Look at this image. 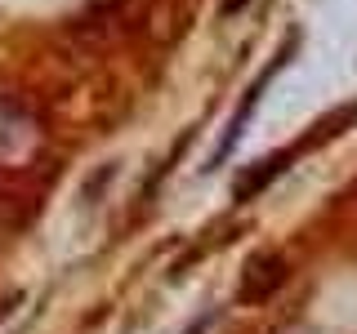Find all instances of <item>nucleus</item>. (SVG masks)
Wrapping results in <instances>:
<instances>
[{"mask_svg": "<svg viewBox=\"0 0 357 334\" xmlns=\"http://www.w3.org/2000/svg\"><path fill=\"white\" fill-rule=\"evenodd\" d=\"M14 228H18V205H14L9 192H0V241H5Z\"/></svg>", "mask_w": 357, "mask_h": 334, "instance_id": "obj_5", "label": "nucleus"}, {"mask_svg": "<svg viewBox=\"0 0 357 334\" xmlns=\"http://www.w3.org/2000/svg\"><path fill=\"white\" fill-rule=\"evenodd\" d=\"M67 31H72L85 49H107V45H116L130 31V0H103V5H94L89 14L72 18Z\"/></svg>", "mask_w": 357, "mask_h": 334, "instance_id": "obj_2", "label": "nucleus"}, {"mask_svg": "<svg viewBox=\"0 0 357 334\" xmlns=\"http://www.w3.org/2000/svg\"><path fill=\"white\" fill-rule=\"evenodd\" d=\"M245 5H250V0H219V14H223V18H232V14H241Z\"/></svg>", "mask_w": 357, "mask_h": 334, "instance_id": "obj_6", "label": "nucleus"}, {"mask_svg": "<svg viewBox=\"0 0 357 334\" xmlns=\"http://www.w3.org/2000/svg\"><path fill=\"white\" fill-rule=\"evenodd\" d=\"M304 148H308V143H295V148H282V152L264 156V161L245 165V170H241V178L232 183V196H237V200H255V196H259L268 183H273V178H282V174H286V165L295 161V156L304 152Z\"/></svg>", "mask_w": 357, "mask_h": 334, "instance_id": "obj_4", "label": "nucleus"}, {"mask_svg": "<svg viewBox=\"0 0 357 334\" xmlns=\"http://www.w3.org/2000/svg\"><path fill=\"white\" fill-rule=\"evenodd\" d=\"M286 276H290V263L277 250L250 254L245 267H241V276H237V303H268V299L286 285Z\"/></svg>", "mask_w": 357, "mask_h": 334, "instance_id": "obj_3", "label": "nucleus"}, {"mask_svg": "<svg viewBox=\"0 0 357 334\" xmlns=\"http://www.w3.org/2000/svg\"><path fill=\"white\" fill-rule=\"evenodd\" d=\"M45 134H40V120L36 111L18 98L0 94V170H27L36 161Z\"/></svg>", "mask_w": 357, "mask_h": 334, "instance_id": "obj_1", "label": "nucleus"}]
</instances>
